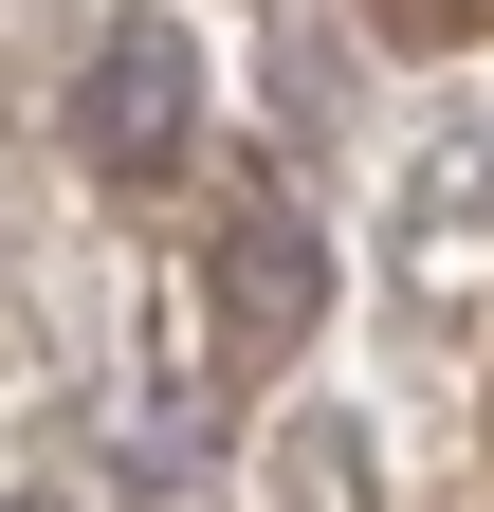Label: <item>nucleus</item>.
<instances>
[{"label":"nucleus","mask_w":494,"mask_h":512,"mask_svg":"<svg viewBox=\"0 0 494 512\" xmlns=\"http://www.w3.org/2000/svg\"><path fill=\"white\" fill-rule=\"evenodd\" d=\"M74 147H92L110 183H165L183 147H202V37H183L165 0L92 37V74H74Z\"/></svg>","instance_id":"nucleus-1"},{"label":"nucleus","mask_w":494,"mask_h":512,"mask_svg":"<svg viewBox=\"0 0 494 512\" xmlns=\"http://www.w3.org/2000/svg\"><path fill=\"white\" fill-rule=\"evenodd\" d=\"M312 311H330V238L293 220V202H238V220H220V330L257 348V366H293Z\"/></svg>","instance_id":"nucleus-2"},{"label":"nucleus","mask_w":494,"mask_h":512,"mask_svg":"<svg viewBox=\"0 0 494 512\" xmlns=\"http://www.w3.org/2000/svg\"><path fill=\"white\" fill-rule=\"evenodd\" d=\"M257 494L275 512H366V439L312 403V421H275V458H257Z\"/></svg>","instance_id":"nucleus-3"},{"label":"nucleus","mask_w":494,"mask_h":512,"mask_svg":"<svg viewBox=\"0 0 494 512\" xmlns=\"http://www.w3.org/2000/svg\"><path fill=\"white\" fill-rule=\"evenodd\" d=\"M476 202H494V147H440V165H421V238H476Z\"/></svg>","instance_id":"nucleus-4"},{"label":"nucleus","mask_w":494,"mask_h":512,"mask_svg":"<svg viewBox=\"0 0 494 512\" xmlns=\"http://www.w3.org/2000/svg\"><path fill=\"white\" fill-rule=\"evenodd\" d=\"M19 512H55V494H19Z\"/></svg>","instance_id":"nucleus-5"},{"label":"nucleus","mask_w":494,"mask_h":512,"mask_svg":"<svg viewBox=\"0 0 494 512\" xmlns=\"http://www.w3.org/2000/svg\"><path fill=\"white\" fill-rule=\"evenodd\" d=\"M440 19H458V0H440Z\"/></svg>","instance_id":"nucleus-6"}]
</instances>
